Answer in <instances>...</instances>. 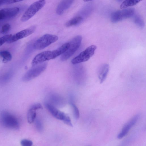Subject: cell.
Listing matches in <instances>:
<instances>
[{
	"instance_id": "1",
	"label": "cell",
	"mask_w": 146,
	"mask_h": 146,
	"mask_svg": "<svg viewBox=\"0 0 146 146\" xmlns=\"http://www.w3.org/2000/svg\"><path fill=\"white\" fill-rule=\"evenodd\" d=\"M1 120L3 125L8 128L17 130L20 127L17 118L14 115L7 112H3L1 115Z\"/></svg>"
},
{
	"instance_id": "2",
	"label": "cell",
	"mask_w": 146,
	"mask_h": 146,
	"mask_svg": "<svg viewBox=\"0 0 146 146\" xmlns=\"http://www.w3.org/2000/svg\"><path fill=\"white\" fill-rule=\"evenodd\" d=\"M82 39V36L78 35L74 37L69 42V47L61 56V60L64 61L67 60L75 53L80 46Z\"/></svg>"
},
{
	"instance_id": "3",
	"label": "cell",
	"mask_w": 146,
	"mask_h": 146,
	"mask_svg": "<svg viewBox=\"0 0 146 146\" xmlns=\"http://www.w3.org/2000/svg\"><path fill=\"white\" fill-rule=\"evenodd\" d=\"M58 37L55 35L46 34L41 36L34 43L33 47L36 50L43 49L56 41Z\"/></svg>"
},
{
	"instance_id": "4",
	"label": "cell",
	"mask_w": 146,
	"mask_h": 146,
	"mask_svg": "<svg viewBox=\"0 0 146 146\" xmlns=\"http://www.w3.org/2000/svg\"><path fill=\"white\" fill-rule=\"evenodd\" d=\"M45 3V0H39L32 4L22 15L21 21L24 22L28 20L43 7Z\"/></svg>"
},
{
	"instance_id": "5",
	"label": "cell",
	"mask_w": 146,
	"mask_h": 146,
	"mask_svg": "<svg viewBox=\"0 0 146 146\" xmlns=\"http://www.w3.org/2000/svg\"><path fill=\"white\" fill-rule=\"evenodd\" d=\"M96 48L94 45L88 46L74 58L71 61L72 63L75 64L87 61L94 55Z\"/></svg>"
},
{
	"instance_id": "6",
	"label": "cell",
	"mask_w": 146,
	"mask_h": 146,
	"mask_svg": "<svg viewBox=\"0 0 146 146\" xmlns=\"http://www.w3.org/2000/svg\"><path fill=\"white\" fill-rule=\"evenodd\" d=\"M135 13L133 8H128L113 12L111 14V20L113 23H117L133 16Z\"/></svg>"
},
{
	"instance_id": "7",
	"label": "cell",
	"mask_w": 146,
	"mask_h": 146,
	"mask_svg": "<svg viewBox=\"0 0 146 146\" xmlns=\"http://www.w3.org/2000/svg\"><path fill=\"white\" fill-rule=\"evenodd\" d=\"M46 66V63L34 66L25 74L22 78V80L28 81L38 76L45 70Z\"/></svg>"
},
{
	"instance_id": "8",
	"label": "cell",
	"mask_w": 146,
	"mask_h": 146,
	"mask_svg": "<svg viewBox=\"0 0 146 146\" xmlns=\"http://www.w3.org/2000/svg\"><path fill=\"white\" fill-rule=\"evenodd\" d=\"M36 29V27L33 26L25 29L13 35H12L9 40L7 42L11 43L20 39L27 37L33 33Z\"/></svg>"
},
{
	"instance_id": "9",
	"label": "cell",
	"mask_w": 146,
	"mask_h": 146,
	"mask_svg": "<svg viewBox=\"0 0 146 146\" xmlns=\"http://www.w3.org/2000/svg\"><path fill=\"white\" fill-rule=\"evenodd\" d=\"M52 59H54V58L52 51H45L36 55L33 59L32 64L34 66Z\"/></svg>"
},
{
	"instance_id": "10",
	"label": "cell",
	"mask_w": 146,
	"mask_h": 146,
	"mask_svg": "<svg viewBox=\"0 0 146 146\" xmlns=\"http://www.w3.org/2000/svg\"><path fill=\"white\" fill-rule=\"evenodd\" d=\"M140 117V115L137 114L126 123L123 126L121 131L118 134L117 137L120 139L125 136L131 127L136 123Z\"/></svg>"
},
{
	"instance_id": "11",
	"label": "cell",
	"mask_w": 146,
	"mask_h": 146,
	"mask_svg": "<svg viewBox=\"0 0 146 146\" xmlns=\"http://www.w3.org/2000/svg\"><path fill=\"white\" fill-rule=\"evenodd\" d=\"M19 11L18 7L6 8L0 10V21L10 18L16 15Z\"/></svg>"
},
{
	"instance_id": "12",
	"label": "cell",
	"mask_w": 146,
	"mask_h": 146,
	"mask_svg": "<svg viewBox=\"0 0 146 146\" xmlns=\"http://www.w3.org/2000/svg\"><path fill=\"white\" fill-rule=\"evenodd\" d=\"M45 106L52 115L57 119L63 121L67 115L49 103H46Z\"/></svg>"
},
{
	"instance_id": "13",
	"label": "cell",
	"mask_w": 146,
	"mask_h": 146,
	"mask_svg": "<svg viewBox=\"0 0 146 146\" xmlns=\"http://www.w3.org/2000/svg\"><path fill=\"white\" fill-rule=\"evenodd\" d=\"M42 108V105L38 103L34 104L31 106L27 114V119L29 123H31L35 121L36 118V110Z\"/></svg>"
},
{
	"instance_id": "14",
	"label": "cell",
	"mask_w": 146,
	"mask_h": 146,
	"mask_svg": "<svg viewBox=\"0 0 146 146\" xmlns=\"http://www.w3.org/2000/svg\"><path fill=\"white\" fill-rule=\"evenodd\" d=\"M74 1L73 0H63L61 1L57 7L56 13L59 15L62 14L65 11L70 7Z\"/></svg>"
},
{
	"instance_id": "15",
	"label": "cell",
	"mask_w": 146,
	"mask_h": 146,
	"mask_svg": "<svg viewBox=\"0 0 146 146\" xmlns=\"http://www.w3.org/2000/svg\"><path fill=\"white\" fill-rule=\"evenodd\" d=\"M109 65L106 64L100 67L98 74V78L101 83L103 82L106 78L109 71Z\"/></svg>"
},
{
	"instance_id": "16",
	"label": "cell",
	"mask_w": 146,
	"mask_h": 146,
	"mask_svg": "<svg viewBox=\"0 0 146 146\" xmlns=\"http://www.w3.org/2000/svg\"><path fill=\"white\" fill-rule=\"evenodd\" d=\"M69 46V42L66 43L57 49L52 51L54 59L65 52L68 48Z\"/></svg>"
},
{
	"instance_id": "17",
	"label": "cell",
	"mask_w": 146,
	"mask_h": 146,
	"mask_svg": "<svg viewBox=\"0 0 146 146\" xmlns=\"http://www.w3.org/2000/svg\"><path fill=\"white\" fill-rule=\"evenodd\" d=\"M140 1L135 0H127L123 1L120 6L121 9L127 8L137 4Z\"/></svg>"
},
{
	"instance_id": "18",
	"label": "cell",
	"mask_w": 146,
	"mask_h": 146,
	"mask_svg": "<svg viewBox=\"0 0 146 146\" xmlns=\"http://www.w3.org/2000/svg\"><path fill=\"white\" fill-rule=\"evenodd\" d=\"M0 56L3 58L2 61L4 63H6L10 61L12 58L11 54L6 50L0 51Z\"/></svg>"
},
{
	"instance_id": "19",
	"label": "cell",
	"mask_w": 146,
	"mask_h": 146,
	"mask_svg": "<svg viewBox=\"0 0 146 146\" xmlns=\"http://www.w3.org/2000/svg\"><path fill=\"white\" fill-rule=\"evenodd\" d=\"M82 20V16H75L66 22L65 25L66 27H68L76 25L80 23Z\"/></svg>"
},
{
	"instance_id": "20",
	"label": "cell",
	"mask_w": 146,
	"mask_h": 146,
	"mask_svg": "<svg viewBox=\"0 0 146 146\" xmlns=\"http://www.w3.org/2000/svg\"><path fill=\"white\" fill-rule=\"evenodd\" d=\"M133 21L139 27L141 28L144 27V22L140 17L138 16H135Z\"/></svg>"
},
{
	"instance_id": "21",
	"label": "cell",
	"mask_w": 146,
	"mask_h": 146,
	"mask_svg": "<svg viewBox=\"0 0 146 146\" xmlns=\"http://www.w3.org/2000/svg\"><path fill=\"white\" fill-rule=\"evenodd\" d=\"M35 126L36 130L39 131H41L43 129V125L41 121L38 119H35Z\"/></svg>"
},
{
	"instance_id": "22",
	"label": "cell",
	"mask_w": 146,
	"mask_h": 146,
	"mask_svg": "<svg viewBox=\"0 0 146 146\" xmlns=\"http://www.w3.org/2000/svg\"><path fill=\"white\" fill-rule=\"evenodd\" d=\"M11 34L6 35L0 37V46L9 40L11 36Z\"/></svg>"
},
{
	"instance_id": "23",
	"label": "cell",
	"mask_w": 146,
	"mask_h": 146,
	"mask_svg": "<svg viewBox=\"0 0 146 146\" xmlns=\"http://www.w3.org/2000/svg\"><path fill=\"white\" fill-rule=\"evenodd\" d=\"M73 108V112L75 117L76 119L78 118L80 115L79 110L77 106L73 103H71Z\"/></svg>"
},
{
	"instance_id": "24",
	"label": "cell",
	"mask_w": 146,
	"mask_h": 146,
	"mask_svg": "<svg viewBox=\"0 0 146 146\" xmlns=\"http://www.w3.org/2000/svg\"><path fill=\"white\" fill-rule=\"evenodd\" d=\"M11 29V26L8 23L4 24L2 27L1 33L3 34L7 33Z\"/></svg>"
},
{
	"instance_id": "25",
	"label": "cell",
	"mask_w": 146,
	"mask_h": 146,
	"mask_svg": "<svg viewBox=\"0 0 146 146\" xmlns=\"http://www.w3.org/2000/svg\"><path fill=\"white\" fill-rule=\"evenodd\" d=\"M21 146H32L33 143L32 141L27 139H23L20 142Z\"/></svg>"
},
{
	"instance_id": "26",
	"label": "cell",
	"mask_w": 146,
	"mask_h": 146,
	"mask_svg": "<svg viewBox=\"0 0 146 146\" xmlns=\"http://www.w3.org/2000/svg\"><path fill=\"white\" fill-rule=\"evenodd\" d=\"M21 1L19 0H4L3 4H9Z\"/></svg>"
},
{
	"instance_id": "27",
	"label": "cell",
	"mask_w": 146,
	"mask_h": 146,
	"mask_svg": "<svg viewBox=\"0 0 146 146\" xmlns=\"http://www.w3.org/2000/svg\"><path fill=\"white\" fill-rule=\"evenodd\" d=\"M4 0H0V6L2 4H3Z\"/></svg>"
},
{
	"instance_id": "28",
	"label": "cell",
	"mask_w": 146,
	"mask_h": 146,
	"mask_svg": "<svg viewBox=\"0 0 146 146\" xmlns=\"http://www.w3.org/2000/svg\"><path fill=\"white\" fill-rule=\"evenodd\" d=\"M90 146V145H89V146Z\"/></svg>"
}]
</instances>
